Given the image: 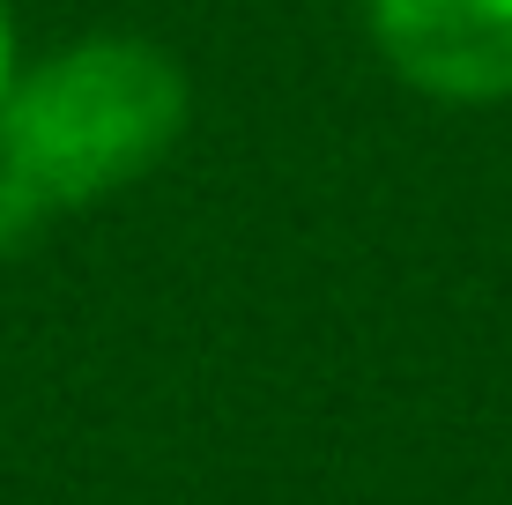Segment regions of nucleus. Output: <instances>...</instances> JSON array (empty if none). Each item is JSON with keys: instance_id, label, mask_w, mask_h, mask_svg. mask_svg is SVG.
Segmentation results:
<instances>
[{"instance_id": "4", "label": "nucleus", "mask_w": 512, "mask_h": 505, "mask_svg": "<svg viewBox=\"0 0 512 505\" xmlns=\"http://www.w3.org/2000/svg\"><path fill=\"white\" fill-rule=\"evenodd\" d=\"M15 67H23V38H15V8L0 0V104L15 90Z\"/></svg>"}, {"instance_id": "3", "label": "nucleus", "mask_w": 512, "mask_h": 505, "mask_svg": "<svg viewBox=\"0 0 512 505\" xmlns=\"http://www.w3.org/2000/svg\"><path fill=\"white\" fill-rule=\"evenodd\" d=\"M45 223H52V208H45L38 194H30V179L8 164V156H0V260H8V253H23L30 238L45 231Z\"/></svg>"}, {"instance_id": "1", "label": "nucleus", "mask_w": 512, "mask_h": 505, "mask_svg": "<svg viewBox=\"0 0 512 505\" xmlns=\"http://www.w3.org/2000/svg\"><path fill=\"white\" fill-rule=\"evenodd\" d=\"M193 82L141 30H90L15 67L0 104V156L30 179L52 216L112 201L156 179L186 142Z\"/></svg>"}, {"instance_id": "2", "label": "nucleus", "mask_w": 512, "mask_h": 505, "mask_svg": "<svg viewBox=\"0 0 512 505\" xmlns=\"http://www.w3.org/2000/svg\"><path fill=\"white\" fill-rule=\"evenodd\" d=\"M364 30L386 75L431 104L512 97V0H364Z\"/></svg>"}]
</instances>
